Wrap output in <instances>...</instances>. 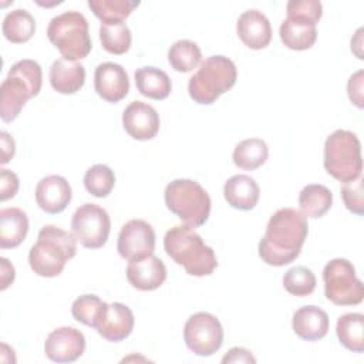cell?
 <instances>
[{"instance_id": "1", "label": "cell", "mask_w": 364, "mask_h": 364, "mask_svg": "<svg viewBox=\"0 0 364 364\" xmlns=\"http://www.w3.org/2000/svg\"><path fill=\"white\" fill-rule=\"evenodd\" d=\"M307 218L297 209L282 208L276 210L266 226V233L259 242V256L270 266L291 263L301 252L307 237Z\"/></svg>"}, {"instance_id": "2", "label": "cell", "mask_w": 364, "mask_h": 364, "mask_svg": "<svg viewBox=\"0 0 364 364\" xmlns=\"http://www.w3.org/2000/svg\"><path fill=\"white\" fill-rule=\"evenodd\" d=\"M164 249L191 276H209L218 266L213 249L205 245L203 239L189 225L171 228L165 233Z\"/></svg>"}, {"instance_id": "3", "label": "cell", "mask_w": 364, "mask_h": 364, "mask_svg": "<svg viewBox=\"0 0 364 364\" xmlns=\"http://www.w3.org/2000/svg\"><path fill=\"white\" fill-rule=\"evenodd\" d=\"M75 253L77 239L73 233L54 225H46L40 229L37 242L28 252V263L36 274L55 277Z\"/></svg>"}, {"instance_id": "4", "label": "cell", "mask_w": 364, "mask_h": 364, "mask_svg": "<svg viewBox=\"0 0 364 364\" xmlns=\"http://www.w3.org/2000/svg\"><path fill=\"white\" fill-rule=\"evenodd\" d=\"M237 78L235 63L225 55L205 58L198 71L189 78L188 91L191 98L202 105L213 104L223 92L229 91Z\"/></svg>"}, {"instance_id": "5", "label": "cell", "mask_w": 364, "mask_h": 364, "mask_svg": "<svg viewBox=\"0 0 364 364\" xmlns=\"http://www.w3.org/2000/svg\"><path fill=\"white\" fill-rule=\"evenodd\" d=\"M326 171L337 181L347 183L361 176L363 156L357 135L347 129H337L324 142Z\"/></svg>"}, {"instance_id": "6", "label": "cell", "mask_w": 364, "mask_h": 364, "mask_svg": "<svg viewBox=\"0 0 364 364\" xmlns=\"http://www.w3.org/2000/svg\"><path fill=\"white\" fill-rule=\"evenodd\" d=\"M47 37L64 58L73 61L85 58L92 47L88 21L75 10L53 17L47 27Z\"/></svg>"}, {"instance_id": "7", "label": "cell", "mask_w": 364, "mask_h": 364, "mask_svg": "<svg viewBox=\"0 0 364 364\" xmlns=\"http://www.w3.org/2000/svg\"><path fill=\"white\" fill-rule=\"evenodd\" d=\"M165 205L182 222L192 228L202 226L210 215L208 192L192 179H175L165 188Z\"/></svg>"}, {"instance_id": "8", "label": "cell", "mask_w": 364, "mask_h": 364, "mask_svg": "<svg viewBox=\"0 0 364 364\" xmlns=\"http://www.w3.org/2000/svg\"><path fill=\"white\" fill-rule=\"evenodd\" d=\"M324 294L336 306H357L364 299V284L347 259H333L323 269Z\"/></svg>"}, {"instance_id": "9", "label": "cell", "mask_w": 364, "mask_h": 364, "mask_svg": "<svg viewBox=\"0 0 364 364\" xmlns=\"http://www.w3.org/2000/svg\"><path fill=\"white\" fill-rule=\"evenodd\" d=\"M111 219L97 203H84L73 215L71 233L87 249L102 247L109 236Z\"/></svg>"}, {"instance_id": "10", "label": "cell", "mask_w": 364, "mask_h": 364, "mask_svg": "<svg viewBox=\"0 0 364 364\" xmlns=\"http://www.w3.org/2000/svg\"><path fill=\"white\" fill-rule=\"evenodd\" d=\"M183 340L192 353L200 357H209L222 347V324L216 316L210 313H195L183 326Z\"/></svg>"}, {"instance_id": "11", "label": "cell", "mask_w": 364, "mask_h": 364, "mask_svg": "<svg viewBox=\"0 0 364 364\" xmlns=\"http://www.w3.org/2000/svg\"><path fill=\"white\" fill-rule=\"evenodd\" d=\"M117 250L119 256L128 262L154 255V250H155L154 228L142 219H132L127 222L119 230Z\"/></svg>"}, {"instance_id": "12", "label": "cell", "mask_w": 364, "mask_h": 364, "mask_svg": "<svg viewBox=\"0 0 364 364\" xmlns=\"http://www.w3.org/2000/svg\"><path fill=\"white\" fill-rule=\"evenodd\" d=\"M84 350V334L68 326L53 330L44 343V353L54 363H73L82 355Z\"/></svg>"}, {"instance_id": "13", "label": "cell", "mask_w": 364, "mask_h": 364, "mask_svg": "<svg viewBox=\"0 0 364 364\" xmlns=\"http://www.w3.org/2000/svg\"><path fill=\"white\" fill-rule=\"evenodd\" d=\"M33 87L17 73L9 70L7 77L0 85V117L4 122L17 118L26 102L36 97Z\"/></svg>"}, {"instance_id": "14", "label": "cell", "mask_w": 364, "mask_h": 364, "mask_svg": "<svg viewBox=\"0 0 364 364\" xmlns=\"http://www.w3.org/2000/svg\"><path fill=\"white\" fill-rule=\"evenodd\" d=\"M125 132L138 141L152 139L159 131V115L156 109L142 101H132L122 112Z\"/></svg>"}, {"instance_id": "15", "label": "cell", "mask_w": 364, "mask_h": 364, "mask_svg": "<svg viewBox=\"0 0 364 364\" xmlns=\"http://www.w3.org/2000/svg\"><path fill=\"white\" fill-rule=\"evenodd\" d=\"M134 313L124 303H109L105 306L95 330L97 333L111 343H118L129 337L134 330Z\"/></svg>"}, {"instance_id": "16", "label": "cell", "mask_w": 364, "mask_h": 364, "mask_svg": "<svg viewBox=\"0 0 364 364\" xmlns=\"http://www.w3.org/2000/svg\"><path fill=\"white\" fill-rule=\"evenodd\" d=\"M94 88L107 102L124 100L129 91V80L125 68L117 63H101L94 73Z\"/></svg>"}, {"instance_id": "17", "label": "cell", "mask_w": 364, "mask_h": 364, "mask_svg": "<svg viewBox=\"0 0 364 364\" xmlns=\"http://www.w3.org/2000/svg\"><path fill=\"white\" fill-rule=\"evenodd\" d=\"M71 185L64 176L48 175L36 186V202L41 210L50 215L63 212L71 202Z\"/></svg>"}, {"instance_id": "18", "label": "cell", "mask_w": 364, "mask_h": 364, "mask_svg": "<svg viewBox=\"0 0 364 364\" xmlns=\"http://www.w3.org/2000/svg\"><path fill=\"white\" fill-rule=\"evenodd\" d=\"M127 279L129 284L141 291H151L161 287L166 279L164 262L149 255L146 257L131 260L127 266Z\"/></svg>"}, {"instance_id": "19", "label": "cell", "mask_w": 364, "mask_h": 364, "mask_svg": "<svg viewBox=\"0 0 364 364\" xmlns=\"http://www.w3.org/2000/svg\"><path fill=\"white\" fill-rule=\"evenodd\" d=\"M236 33L242 43L252 50H262L272 41L270 21L256 9L246 10L239 16Z\"/></svg>"}, {"instance_id": "20", "label": "cell", "mask_w": 364, "mask_h": 364, "mask_svg": "<svg viewBox=\"0 0 364 364\" xmlns=\"http://www.w3.org/2000/svg\"><path fill=\"white\" fill-rule=\"evenodd\" d=\"M327 313L317 306H303L293 313L291 327L297 337L306 341L321 340L328 331Z\"/></svg>"}, {"instance_id": "21", "label": "cell", "mask_w": 364, "mask_h": 364, "mask_svg": "<svg viewBox=\"0 0 364 364\" xmlns=\"http://www.w3.org/2000/svg\"><path fill=\"white\" fill-rule=\"evenodd\" d=\"M51 87L60 94H74L80 91L85 82V68L81 63L57 58L50 65L48 73Z\"/></svg>"}, {"instance_id": "22", "label": "cell", "mask_w": 364, "mask_h": 364, "mask_svg": "<svg viewBox=\"0 0 364 364\" xmlns=\"http://www.w3.org/2000/svg\"><path fill=\"white\" fill-rule=\"evenodd\" d=\"M223 196L235 209L250 210L257 205L260 189L257 182L249 175H233L223 185Z\"/></svg>"}, {"instance_id": "23", "label": "cell", "mask_w": 364, "mask_h": 364, "mask_svg": "<svg viewBox=\"0 0 364 364\" xmlns=\"http://www.w3.org/2000/svg\"><path fill=\"white\" fill-rule=\"evenodd\" d=\"M28 218L20 208H4L0 210V247H17L27 236Z\"/></svg>"}, {"instance_id": "24", "label": "cell", "mask_w": 364, "mask_h": 364, "mask_svg": "<svg viewBox=\"0 0 364 364\" xmlns=\"http://www.w3.org/2000/svg\"><path fill=\"white\" fill-rule=\"evenodd\" d=\"M279 36L282 43L287 48L303 51L314 46L317 40V30H316V24L287 17L280 24Z\"/></svg>"}, {"instance_id": "25", "label": "cell", "mask_w": 364, "mask_h": 364, "mask_svg": "<svg viewBox=\"0 0 364 364\" xmlns=\"http://www.w3.org/2000/svg\"><path fill=\"white\" fill-rule=\"evenodd\" d=\"M138 91L151 100H165L172 90L169 75L156 67H141L135 71Z\"/></svg>"}, {"instance_id": "26", "label": "cell", "mask_w": 364, "mask_h": 364, "mask_svg": "<svg viewBox=\"0 0 364 364\" xmlns=\"http://www.w3.org/2000/svg\"><path fill=\"white\" fill-rule=\"evenodd\" d=\"M333 205L331 191L320 183H311L301 189L299 195L300 212L306 218H321Z\"/></svg>"}, {"instance_id": "27", "label": "cell", "mask_w": 364, "mask_h": 364, "mask_svg": "<svg viewBox=\"0 0 364 364\" xmlns=\"http://www.w3.org/2000/svg\"><path fill=\"white\" fill-rule=\"evenodd\" d=\"M336 333L347 350L353 353L364 351V316L361 313H346L340 316Z\"/></svg>"}, {"instance_id": "28", "label": "cell", "mask_w": 364, "mask_h": 364, "mask_svg": "<svg viewBox=\"0 0 364 364\" xmlns=\"http://www.w3.org/2000/svg\"><path fill=\"white\" fill-rule=\"evenodd\" d=\"M1 31L10 43L21 44L34 36L36 20L27 10L16 9L4 16Z\"/></svg>"}, {"instance_id": "29", "label": "cell", "mask_w": 364, "mask_h": 364, "mask_svg": "<svg viewBox=\"0 0 364 364\" xmlns=\"http://www.w3.org/2000/svg\"><path fill=\"white\" fill-rule=\"evenodd\" d=\"M269 156V148L260 138H247L240 141L233 149V164L245 171H253L262 166Z\"/></svg>"}, {"instance_id": "30", "label": "cell", "mask_w": 364, "mask_h": 364, "mask_svg": "<svg viewBox=\"0 0 364 364\" xmlns=\"http://www.w3.org/2000/svg\"><path fill=\"white\" fill-rule=\"evenodd\" d=\"M202 53L196 43L191 40H178L168 50V61L178 73H189L202 61Z\"/></svg>"}, {"instance_id": "31", "label": "cell", "mask_w": 364, "mask_h": 364, "mask_svg": "<svg viewBox=\"0 0 364 364\" xmlns=\"http://www.w3.org/2000/svg\"><path fill=\"white\" fill-rule=\"evenodd\" d=\"M100 40L105 51L115 55H121L129 50L132 36L128 26L124 21L101 23Z\"/></svg>"}, {"instance_id": "32", "label": "cell", "mask_w": 364, "mask_h": 364, "mask_svg": "<svg viewBox=\"0 0 364 364\" xmlns=\"http://www.w3.org/2000/svg\"><path fill=\"white\" fill-rule=\"evenodd\" d=\"M138 6L135 0H88V7L102 23H121Z\"/></svg>"}, {"instance_id": "33", "label": "cell", "mask_w": 364, "mask_h": 364, "mask_svg": "<svg viewBox=\"0 0 364 364\" xmlns=\"http://www.w3.org/2000/svg\"><path fill=\"white\" fill-rule=\"evenodd\" d=\"M115 185L114 171L102 164H95L84 175V186L88 193L95 198H105Z\"/></svg>"}, {"instance_id": "34", "label": "cell", "mask_w": 364, "mask_h": 364, "mask_svg": "<svg viewBox=\"0 0 364 364\" xmlns=\"http://www.w3.org/2000/svg\"><path fill=\"white\" fill-rule=\"evenodd\" d=\"M105 306L107 303H104L98 296L82 294L73 301L71 314L77 321L82 323L84 326L95 328Z\"/></svg>"}, {"instance_id": "35", "label": "cell", "mask_w": 364, "mask_h": 364, "mask_svg": "<svg viewBox=\"0 0 364 364\" xmlns=\"http://www.w3.org/2000/svg\"><path fill=\"white\" fill-rule=\"evenodd\" d=\"M316 276L314 273L306 266H296L289 269L283 276V286L284 289L299 297H304L313 293L316 289Z\"/></svg>"}, {"instance_id": "36", "label": "cell", "mask_w": 364, "mask_h": 364, "mask_svg": "<svg viewBox=\"0 0 364 364\" xmlns=\"http://www.w3.org/2000/svg\"><path fill=\"white\" fill-rule=\"evenodd\" d=\"M289 18L316 24L323 16V4L318 0H290L286 6Z\"/></svg>"}, {"instance_id": "37", "label": "cell", "mask_w": 364, "mask_h": 364, "mask_svg": "<svg viewBox=\"0 0 364 364\" xmlns=\"http://www.w3.org/2000/svg\"><path fill=\"white\" fill-rule=\"evenodd\" d=\"M341 198L344 200L346 208L355 213H364V189H363V178H357L351 182H347L341 186Z\"/></svg>"}, {"instance_id": "38", "label": "cell", "mask_w": 364, "mask_h": 364, "mask_svg": "<svg viewBox=\"0 0 364 364\" xmlns=\"http://www.w3.org/2000/svg\"><path fill=\"white\" fill-rule=\"evenodd\" d=\"M18 191V178L17 175L6 168L0 169V199L4 202L13 198Z\"/></svg>"}, {"instance_id": "39", "label": "cell", "mask_w": 364, "mask_h": 364, "mask_svg": "<svg viewBox=\"0 0 364 364\" xmlns=\"http://www.w3.org/2000/svg\"><path fill=\"white\" fill-rule=\"evenodd\" d=\"M363 82H364V71L358 70L357 73H354L347 82V92H348V98L350 101L358 107L363 108Z\"/></svg>"}, {"instance_id": "40", "label": "cell", "mask_w": 364, "mask_h": 364, "mask_svg": "<svg viewBox=\"0 0 364 364\" xmlns=\"http://www.w3.org/2000/svg\"><path fill=\"white\" fill-rule=\"evenodd\" d=\"M222 363H256V358L249 350L243 347H233L222 357Z\"/></svg>"}, {"instance_id": "41", "label": "cell", "mask_w": 364, "mask_h": 364, "mask_svg": "<svg viewBox=\"0 0 364 364\" xmlns=\"http://www.w3.org/2000/svg\"><path fill=\"white\" fill-rule=\"evenodd\" d=\"M0 146H1V165L7 164L16 154V142L14 139L9 135V132L1 131L0 132Z\"/></svg>"}, {"instance_id": "42", "label": "cell", "mask_w": 364, "mask_h": 364, "mask_svg": "<svg viewBox=\"0 0 364 364\" xmlns=\"http://www.w3.org/2000/svg\"><path fill=\"white\" fill-rule=\"evenodd\" d=\"M0 264H1V286H0V289L6 290L14 280V276H16L14 266L6 257L0 259Z\"/></svg>"}]
</instances>
